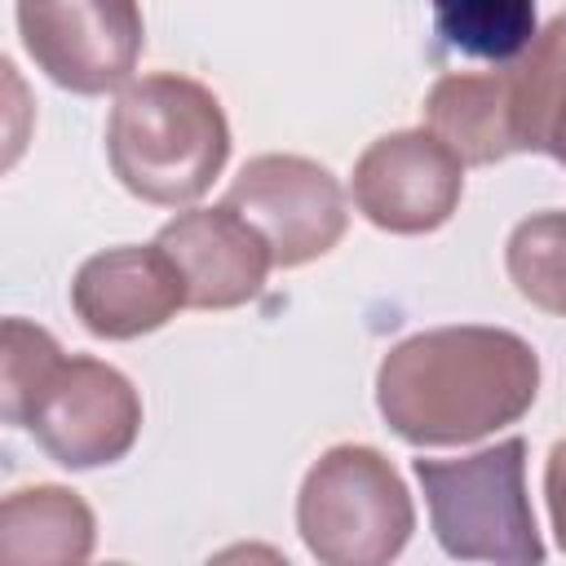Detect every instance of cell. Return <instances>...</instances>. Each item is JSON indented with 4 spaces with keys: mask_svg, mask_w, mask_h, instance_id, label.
Listing matches in <instances>:
<instances>
[{
    "mask_svg": "<svg viewBox=\"0 0 566 566\" xmlns=\"http://www.w3.org/2000/svg\"><path fill=\"white\" fill-rule=\"evenodd\" d=\"M155 243L181 270L190 310H239L261 296L274 270L265 239L226 203L177 212L159 226Z\"/></svg>",
    "mask_w": 566,
    "mask_h": 566,
    "instance_id": "30bf717a",
    "label": "cell"
},
{
    "mask_svg": "<svg viewBox=\"0 0 566 566\" xmlns=\"http://www.w3.org/2000/svg\"><path fill=\"white\" fill-rule=\"evenodd\" d=\"M22 429L71 473L102 469L133 451L142 433V394L119 367L93 354H62L31 394Z\"/></svg>",
    "mask_w": 566,
    "mask_h": 566,
    "instance_id": "5b68a950",
    "label": "cell"
},
{
    "mask_svg": "<svg viewBox=\"0 0 566 566\" xmlns=\"http://www.w3.org/2000/svg\"><path fill=\"white\" fill-rule=\"evenodd\" d=\"M517 155L535 150L566 164V13L548 18L535 44L509 66Z\"/></svg>",
    "mask_w": 566,
    "mask_h": 566,
    "instance_id": "4fadbf2b",
    "label": "cell"
},
{
    "mask_svg": "<svg viewBox=\"0 0 566 566\" xmlns=\"http://www.w3.org/2000/svg\"><path fill=\"white\" fill-rule=\"evenodd\" d=\"M106 159L133 199L186 208L208 195L230 159L226 106L190 75H142L106 115Z\"/></svg>",
    "mask_w": 566,
    "mask_h": 566,
    "instance_id": "7a4b0ae2",
    "label": "cell"
},
{
    "mask_svg": "<svg viewBox=\"0 0 566 566\" xmlns=\"http://www.w3.org/2000/svg\"><path fill=\"white\" fill-rule=\"evenodd\" d=\"M433 35L491 66H513L539 35L531 0H447L433 4Z\"/></svg>",
    "mask_w": 566,
    "mask_h": 566,
    "instance_id": "5bb4252c",
    "label": "cell"
},
{
    "mask_svg": "<svg viewBox=\"0 0 566 566\" xmlns=\"http://www.w3.org/2000/svg\"><path fill=\"white\" fill-rule=\"evenodd\" d=\"M349 195L376 230L433 234L460 208L464 164L429 128H398L354 159Z\"/></svg>",
    "mask_w": 566,
    "mask_h": 566,
    "instance_id": "ba28073f",
    "label": "cell"
},
{
    "mask_svg": "<svg viewBox=\"0 0 566 566\" xmlns=\"http://www.w3.org/2000/svg\"><path fill=\"white\" fill-rule=\"evenodd\" d=\"M296 531L318 566H394L411 544L416 504L376 447L336 442L296 491Z\"/></svg>",
    "mask_w": 566,
    "mask_h": 566,
    "instance_id": "277c9868",
    "label": "cell"
},
{
    "mask_svg": "<svg viewBox=\"0 0 566 566\" xmlns=\"http://www.w3.org/2000/svg\"><path fill=\"white\" fill-rule=\"evenodd\" d=\"M62 345L53 340V332L27 323V318H4V354H0V411L4 424H22V411L31 402V394L40 389V380L57 367Z\"/></svg>",
    "mask_w": 566,
    "mask_h": 566,
    "instance_id": "2e32d148",
    "label": "cell"
},
{
    "mask_svg": "<svg viewBox=\"0 0 566 566\" xmlns=\"http://www.w3.org/2000/svg\"><path fill=\"white\" fill-rule=\"evenodd\" d=\"M539 398V354L509 327L451 323L398 340L376 367V407L411 447H464L517 424Z\"/></svg>",
    "mask_w": 566,
    "mask_h": 566,
    "instance_id": "6da1fadb",
    "label": "cell"
},
{
    "mask_svg": "<svg viewBox=\"0 0 566 566\" xmlns=\"http://www.w3.org/2000/svg\"><path fill=\"white\" fill-rule=\"evenodd\" d=\"M221 203L265 239L279 270L327 256L349 230L345 186L332 177V168L305 155H252L226 186Z\"/></svg>",
    "mask_w": 566,
    "mask_h": 566,
    "instance_id": "8992f818",
    "label": "cell"
},
{
    "mask_svg": "<svg viewBox=\"0 0 566 566\" xmlns=\"http://www.w3.org/2000/svg\"><path fill=\"white\" fill-rule=\"evenodd\" d=\"M18 35L31 62L66 93L102 97L128 88L146 49V22L133 0L18 4Z\"/></svg>",
    "mask_w": 566,
    "mask_h": 566,
    "instance_id": "52a82bcc",
    "label": "cell"
},
{
    "mask_svg": "<svg viewBox=\"0 0 566 566\" xmlns=\"http://www.w3.org/2000/svg\"><path fill=\"white\" fill-rule=\"evenodd\" d=\"M71 310L102 340H137L186 310V279L159 243H119L75 270Z\"/></svg>",
    "mask_w": 566,
    "mask_h": 566,
    "instance_id": "9c48e42d",
    "label": "cell"
},
{
    "mask_svg": "<svg viewBox=\"0 0 566 566\" xmlns=\"http://www.w3.org/2000/svg\"><path fill=\"white\" fill-rule=\"evenodd\" d=\"M97 566H128V562H97Z\"/></svg>",
    "mask_w": 566,
    "mask_h": 566,
    "instance_id": "d6986e66",
    "label": "cell"
},
{
    "mask_svg": "<svg viewBox=\"0 0 566 566\" xmlns=\"http://www.w3.org/2000/svg\"><path fill=\"white\" fill-rule=\"evenodd\" d=\"M504 270L522 301L566 318V212H531L509 230Z\"/></svg>",
    "mask_w": 566,
    "mask_h": 566,
    "instance_id": "9a60e30c",
    "label": "cell"
},
{
    "mask_svg": "<svg viewBox=\"0 0 566 566\" xmlns=\"http://www.w3.org/2000/svg\"><path fill=\"white\" fill-rule=\"evenodd\" d=\"M203 566H292V562L274 544H265V539H239V544L217 548Z\"/></svg>",
    "mask_w": 566,
    "mask_h": 566,
    "instance_id": "ac0fdd59",
    "label": "cell"
},
{
    "mask_svg": "<svg viewBox=\"0 0 566 566\" xmlns=\"http://www.w3.org/2000/svg\"><path fill=\"white\" fill-rule=\"evenodd\" d=\"M544 500H548V517H553V535L566 553V438L553 442L548 460H544Z\"/></svg>",
    "mask_w": 566,
    "mask_h": 566,
    "instance_id": "e0dca14e",
    "label": "cell"
},
{
    "mask_svg": "<svg viewBox=\"0 0 566 566\" xmlns=\"http://www.w3.org/2000/svg\"><path fill=\"white\" fill-rule=\"evenodd\" d=\"M424 128L464 164L486 168L517 155L509 66L447 71L424 93Z\"/></svg>",
    "mask_w": 566,
    "mask_h": 566,
    "instance_id": "8fae6325",
    "label": "cell"
},
{
    "mask_svg": "<svg viewBox=\"0 0 566 566\" xmlns=\"http://www.w3.org/2000/svg\"><path fill=\"white\" fill-rule=\"evenodd\" d=\"M93 544L97 517L71 486L35 482L0 504V566H88Z\"/></svg>",
    "mask_w": 566,
    "mask_h": 566,
    "instance_id": "7c38bea8",
    "label": "cell"
},
{
    "mask_svg": "<svg viewBox=\"0 0 566 566\" xmlns=\"http://www.w3.org/2000/svg\"><path fill=\"white\" fill-rule=\"evenodd\" d=\"M433 539L455 562L544 566V539L526 495V438H504L460 460H411Z\"/></svg>",
    "mask_w": 566,
    "mask_h": 566,
    "instance_id": "3957f363",
    "label": "cell"
}]
</instances>
